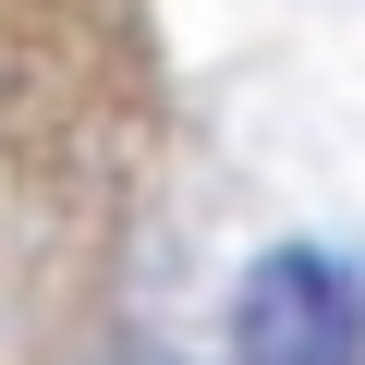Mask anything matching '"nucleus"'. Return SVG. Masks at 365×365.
Returning <instances> with one entry per match:
<instances>
[{
  "label": "nucleus",
  "mask_w": 365,
  "mask_h": 365,
  "mask_svg": "<svg viewBox=\"0 0 365 365\" xmlns=\"http://www.w3.org/2000/svg\"><path fill=\"white\" fill-rule=\"evenodd\" d=\"M232 353L244 365H365V280L317 244H280L232 292Z\"/></svg>",
  "instance_id": "f257e3e1"
}]
</instances>
